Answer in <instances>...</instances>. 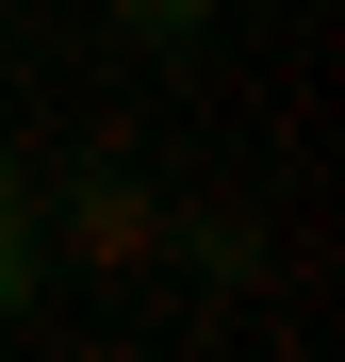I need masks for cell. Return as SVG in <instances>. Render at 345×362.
I'll use <instances>...</instances> for the list:
<instances>
[{
    "instance_id": "obj_1",
    "label": "cell",
    "mask_w": 345,
    "mask_h": 362,
    "mask_svg": "<svg viewBox=\"0 0 345 362\" xmlns=\"http://www.w3.org/2000/svg\"><path fill=\"white\" fill-rule=\"evenodd\" d=\"M33 230H49V247H83V264H148L164 181H148V165H115V148H83L66 181H33Z\"/></svg>"
},
{
    "instance_id": "obj_2",
    "label": "cell",
    "mask_w": 345,
    "mask_h": 362,
    "mask_svg": "<svg viewBox=\"0 0 345 362\" xmlns=\"http://www.w3.org/2000/svg\"><path fill=\"white\" fill-rule=\"evenodd\" d=\"M181 280H214V296H247L263 280V214H230V198H164V230H148Z\"/></svg>"
},
{
    "instance_id": "obj_3",
    "label": "cell",
    "mask_w": 345,
    "mask_h": 362,
    "mask_svg": "<svg viewBox=\"0 0 345 362\" xmlns=\"http://www.w3.org/2000/svg\"><path fill=\"white\" fill-rule=\"evenodd\" d=\"M33 280H49V230H33V181L0 165V329L33 313Z\"/></svg>"
},
{
    "instance_id": "obj_4",
    "label": "cell",
    "mask_w": 345,
    "mask_h": 362,
    "mask_svg": "<svg viewBox=\"0 0 345 362\" xmlns=\"http://www.w3.org/2000/svg\"><path fill=\"white\" fill-rule=\"evenodd\" d=\"M99 17L132 33V49H164V66H181V49H214V17H230V0H99Z\"/></svg>"
}]
</instances>
